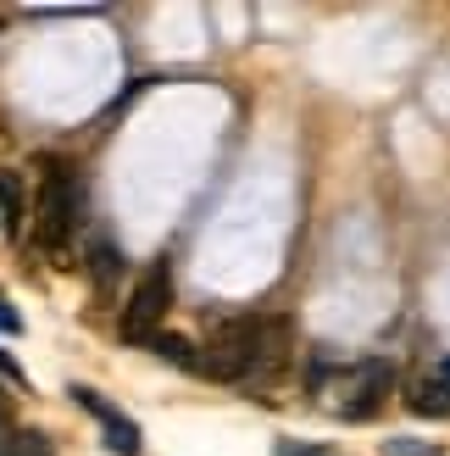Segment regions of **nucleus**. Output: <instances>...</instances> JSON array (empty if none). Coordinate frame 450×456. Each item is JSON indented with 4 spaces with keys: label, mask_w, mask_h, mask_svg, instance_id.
I'll use <instances>...</instances> for the list:
<instances>
[{
    "label": "nucleus",
    "mask_w": 450,
    "mask_h": 456,
    "mask_svg": "<svg viewBox=\"0 0 450 456\" xmlns=\"http://www.w3.org/2000/svg\"><path fill=\"white\" fill-rule=\"evenodd\" d=\"M434 379H439V384H450V362H439V373H434Z\"/></svg>",
    "instance_id": "obj_13"
},
{
    "label": "nucleus",
    "mask_w": 450,
    "mask_h": 456,
    "mask_svg": "<svg viewBox=\"0 0 450 456\" xmlns=\"http://www.w3.org/2000/svg\"><path fill=\"white\" fill-rule=\"evenodd\" d=\"M412 412H417V418H450V384L422 379L417 390H412Z\"/></svg>",
    "instance_id": "obj_8"
},
{
    "label": "nucleus",
    "mask_w": 450,
    "mask_h": 456,
    "mask_svg": "<svg viewBox=\"0 0 450 456\" xmlns=\"http://www.w3.org/2000/svg\"><path fill=\"white\" fill-rule=\"evenodd\" d=\"M167 306H173V273L156 262V267L140 273V284H133L128 306H123V339H128V346H145V339L162 334Z\"/></svg>",
    "instance_id": "obj_4"
},
{
    "label": "nucleus",
    "mask_w": 450,
    "mask_h": 456,
    "mask_svg": "<svg viewBox=\"0 0 450 456\" xmlns=\"http://www.w3.org/2000/svg\"><path fill=\"white\" fill-rule=\"evenodd\" d=\"M0 456H56V451H51L44 435H34V428H12L6 445H0Z\"/></svg>",
    "instance_id": "obj_10"
},
{
    "label": "nucleus",
    "mask_w": 450,
    "mask_h": 456,
    "mask_svg": "<svg viewBox=\"0 0 450 456\" xmlns=\"http://www.w3.org/2000/svg\"><path fill=\"white\" fill-rule=\"evenodd\" d=\"M73 401L84 406V412H95V418H100L106 445L117 451V456H140V445H145V440H140V423H133V418H123L117 406H106L95 390H89V384H73Z\"/></svg>",
    "instance_id": "obj_5"
},
{
    "label": "nucleus",
    "mask_w": 450,
    "mask_h": 456,
    "mask_svg": "<svg viewBox=\"0 0 450 456\" xmlns=\"http://www.w3.org/2000/svg\"><path fill=\"white\" fill-rule=\"evenodd\" d=\"M390 384H395V368L384 356H367V362H356V368L345 373H333L323 390L333 401V412H340L345 423H367L384 412V401H390Z\"/></svg>",
    "instance_id": "obj_3"
},
{
    "label": "nucleus",
    "mask_w": 450,
    "mask_h": 456,
    "mask_svg": "<svg viewBox=\"0 0 450 456\" xmlns=\"http://www.w3.org/2000/svg\"><path fill=\"white\" fill-rule=\"evenodd\" d=\"M0 223H6V240H22V223H28V184H22L17 167H0Z\"/></svg>",
    "instance_id": "obj_6"
},
{
    "label": "nucleus",
    "mask_w": 450,
    "mask_h": 456,
    "mask_svg": "<svg viewBox=\"0 0 450 456\" xmlns=\"http://www.w3.org/2000/svg\"><path fill=\"white\" fill-rule=\"evenodd\" d=\"M117 273H123V250L111 240H95V245H89V279H95V289H111Z\"/></svg>",
    "instance_id": "obj_7"
},
{
    "label": "nucleus",
    "mask_w": 450,
    "mask_h": 456,
    "mask_svg": "<svg viewBox=\"0 0 450 456\" xmlns=\"http://www.w3.org/2000/svg\"><path fill=\"white\" fill-rule=\"evenodd\" d=\"M0 373H6V379H12V384H28V373H22V368H17V362H12V356H6V351H0Z\"/></svg>",
    "instance_id": "obj_12"
},
{
    "label": "nucleus",
    "mask_w": 450,
    "mask_h": 456,
    "mask_svg": "<svg viewBox=\"0 0 450 456\" xmlns=\"http://www.w3.org/2000/svg\"><path fill=\"white\" fill-rule=\"evenodd\" d=\"M150 346H156V356H167L173 368H189V373H200V356H195V346H189L184 334H156Z\"/></svg>",
    "instance_id": "obj_9"
},
{
    "label": "nucleus",
    "mask_w": 450,
    "mask_h": 456,
    "mask_svg": "<svg viewBox=\"0 0 450 456\" xmlns=\"http://www.w3.org/2000/svg\"><path fill=\"white\" fill-rule=\"evenodd\" d=\"M289 362V323L284 317H234L222 323L206 351H200V373L222 379V384H245V379H267Z\"/></svg>",
    "instance_id": "obj_1"
},
{
    "label": "nucleus",
    "mask_w": 450,
    "mask_h": 456,
    "mask_svg": "<svg viewBox=\"0 0 450 456\" xmlns=\"http://www.w3.org/2000/svg\"><path fill=\"white\" fill-rule=\"evenodd\" d=\"M17 329H22V317H17L6 301H0V334H17Z\"/></svg>",
    "instance_id": "obj_11"
},
{
    "label": "nucleus",
    "mask_w": 450,
    "mask_h": 456,
    "mask_svg": "<svg viewBox=\"0 0 450 456\" xmlns=\"http://www.w3.org/2000/svg\"><path fill=\"white\" fill-rule=\"evenodd\" d=\"M73 228H78V178L67 162H44L39 200H34V240H39V250L61 256Z\"/></svg>",
    "instance_id": "obj_2"
}]
</instances>
